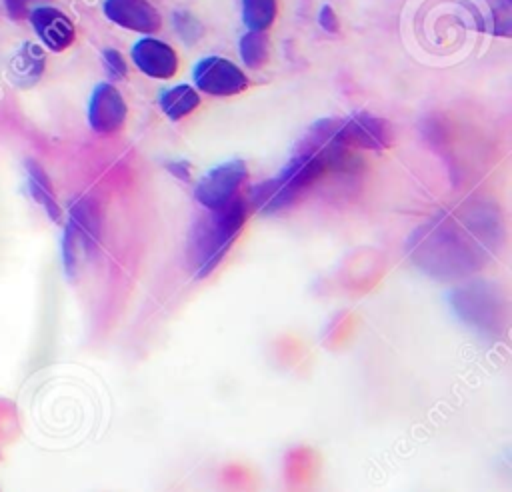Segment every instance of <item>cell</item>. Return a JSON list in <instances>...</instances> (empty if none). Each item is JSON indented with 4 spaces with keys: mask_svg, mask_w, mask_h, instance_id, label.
I'll use <instances>...</instances> for the list:
<instances>
[{
    "mask_svg": "<svg viewBox=\"0 0 512 492\" xmlns=\"http://www.w3.org/2000/svg\"><path fill=\"white\" fill-rule=\"evenodd\" d=\"M248 206V198L238 196L194 220L188 234V262L196 278L208 276L220 264L248 218Z\"/></svg>",
    "mask_w": 512,
    "mask_h": 492,
    "instance_id": "6da1fadb",
    "label": "cell"
},
{
    "mask_svg": "<svg viewBox=\"0 0 512 492\" xmlns=\"http://www.w3.org/2000/svg\"><path fill=\"white\" fill-rule=\"evenodd\" d=\"M248 178L244 160H228L208 170L196 184L194 196L206 210H218L240 196Z\"/></svg>",
    "mask_w": 512,
    "mask_h": 492,
    "instance_id": "7a4b0ae2",
    "label": "cell"
},
{
    "mask_svg": "<svg viewBox=\"0 0 512 492\" xmlns=\"http://www.w3.org/2000/svg\"><path fill=\"white\" fill-rule=\"evenodd\" d=\"M194 84L210 96H234L248 88V78L230 60L208 56L196 64Z\"/></svg>",
    "mask_w": 512,
    "mask_h": 492,
    "instance_id": "3957f363",
    "label": "cell"
},
{
    "mask_svg": "<svg viewBox=\"0 0 512 492\" xmlns=\"http://www.w3.org/2000/svg\"><path fill=\"white\" fill-rule=\"evenodd\" d=\"M338 140L348 148L362 150H384L392 144V128L386 120L376 118L366 112L338 118Z\"/></svg>",
    "mask_w": 512,
    "mask_h": 492,
    "instance_id": "277c9868",
    "label": "cell"
},
{
    "mask_svg": "<svg viewBox=\"0 0 512 492\" xmlns=\"http://www.w3.org/2000/svg\"><path fill=\"white\" fill-rule=\"evenodd\" d=\"M126 102L120 92L108 84L100 82L88 102V122L98 134H112L120 130L126 122Z\"/></svg>",
    "mask_w": 512,
    "mask_h": 492,
    "instance_id": "5b68a950",
    "label": "cell"
},
{
    "mask_svg": "<svg viewBox=\"0 0 512 492\" xmlns=\"http://www.w3.org/2000/svg\"><path fill=\"white\" fill-rule=\"evenodd\" d=\"M132 60L140 72L150 78H172L178 70V54L158 38H142L132 48Z\"/></svg>",
    "mask_w": 512,
    "mask_h": 492,
    "instance_id": "8992f818",
    "label": "cell"
},
{
    "mask_svg": "<svg viewBox=\"0 0 512 492\" xmlns=\"http://www.w3.org/2000/svg\"><path fill=\"white\" fill-rule=\"evenodd\" d=\"M104 14L114 24L150 34L160 28V14L148 0H106L104 2Z\"/></svg>",
    "mask_w": 512,
    "mask_h": 492,
    "instance_id": "52a82bcc",
    "label": "cell"
},
{
    "mask_svg": "<svg viewBox=\"0 0 512 492\" xmlns=\"http://www.w3.org/2000/svg\"><path fill=\"white\" fill-rule=\"evenodd\" d=\"M30 22L34 32L46 48L52 52H62L74 42V24L72 20L52 6H38L30 12Z\"/></svg>",
    "mask_w": 512,
    "mask_h": 492,
    "instance_id": "ba28073f",
    "label": "cell"
},
{
    "mask_svg": "<svg viewBox=\"0 0 512 492\" xmlns=\"http://www.w3.org/2000/svg\"><path fill=\"white\" fill-rule=\"evenodd\" d=\"M74 236L78 238V244L90 252L98 244L100 238V214L96 208V202L92 198H78L70 206V218L66 222Z\"/></svg>",
    "mask_w": 512,
    "mask_h": 492,
    "instance_id": "9c48e42d",
    "label": "cell"
},
{
    "mask_svg": "<svg viewBox=\"0 0 512 492\" xmlns=\"http://www.w3.org/2000/svg\"><path fill=\"white\" fill-rule=\"evenodd\" d=\"M44 64L46 60L42 48L34 42H24L10 62V78L18 86H32L42 78Z\"/></svg>",
    "mask_w": 512,
    "mask_h": 492,
    "instance_id": "30bf717a",
    "label": "cell"
},
{
    "mask_svg": "<svg viewBox=\"0 0 512 492\" xmlns=\"http://www.w3.org/2000/svg\"><path fill=\"white\" fill-rule=\"evenodd\" d=\"M24 168H26V182H28V190H30L32 198L44 208V212L48 214L50 220L58 222L62 218V210L56 202V194H54V188H52V182H50L48 174L34 160H26Z\"/></svg>",
    "mask_w": 512,
    "mask_h": 492,
    "instance_id": "8fae6325",
    "label": "cell"
},
{
    "mask_svg": "<svg viewBox=\"0 0 512 492\" xmlns=\"http://www.w3.org/2000/svg\"><path fill=\"white\" fill-rule=\"evenodd\" d=\"M158 104H160V110L170 120H182L184 116L192 114L200 106V96L192 86L178 84L160 92Z\"/></svg>",
    "mask_w": 512,
    "mask_h": 492,
    "instance_id": "7c38bea8",
    "label": "cell"
},
{
    "mask_svg": "<svg viewBox=\"0 0 512 492\" xmlns=\"http://www.w3.org/2000/svg\"><path fill=\"white\" fill-rule=\"evenodd\" d=\"M318 456L308 448H296L286 456V478L292 486H306L314 482Z\"/></svg>",
    "mask_w": 512,
    "mask_h": 492,
    "instance_id": "4fadbf2b",
    "label": "cell"
},
{
    "mask_svg": "<svg viewBox=\"0 0 512 492\" xmlns=\"http://www.w3.org/2000/svg\"><path fill=\"white\" fill-rule=\"evenodd\" d=\"M238 50H240V56H242V62L256 70V68H262L268 58H270V42H268V36L266 32H256V30H248L240 42H238Z\"/></svg>",
    "mask_w": 512,
    "mask_h": 492,
    "instance_id": "5bb4252c",
    "label": "cell"
},
{
    "mask_svg": "<svg viewBox=\"0 0 512 492\" xmlns=\"http://www.w3.org/2000/svg\"><path fill=\"white\" fill-rule=\"evenodd\" d=\"M242 18L248 30L266 32L276 18V0H242Z\"/></svg>",
    "mask_w": 512,
    "mask_h": 492,
    "instance_id": "9a60e30c",
    "label": "cell"
},
{
    "mask_svg": "<svg viewBox=\"0 0 512 492\" xmlns=\"http://www.w3.org/2000/svg\"><path fill=\"white\" fill-rule=\"evenodd\" d=\"M492 22H494V34L508 38L512 34V0H486Z\"/></svg>",
    "mask_w": 512,
    "mask_h": 492,
    "instance_id": "2e32d148",
    "label": "cell"
},
{
    "mask_svg": "<svg viewBox=\"0 0 512 492\" xmlns=\"http://www.w3.org/2000/svg\"><path fill=\"white\" fill-rule=\"evenodd\" d=\"M78 238L74 236V232L70 230V226L64 228V236H62V262H64V270L68 278H74L76 274V266H78Z\"/></svg>",
    "mask_w": 512,
    "mask_h": 492,
    "instance_id": "e0dca14e",
    "label": "cell"
},
{
    "mask_svg": "<svg viewBox=\"0 0 512 492\" xmlns=\"http://www.w3.org/2000/svg\"><path fill=\"white\" fill-rule=\"evenodd\" d=\"M102 60H104V66H106V70L110 72L112 78H124L126 62H124V58H122V54L118 50H114V48L104 50Z\"/></svg>",
    "mask_w": 512,
    "mask_h": 492,
    "instance_id": "ac0fdd59",
    "label": "cell"
},
{
    "mask_svg": "<svg viewBox=\"0 0 512 492\" xmlns=\"http://www.w3.org/2000/svg\"><path fill=\"white\" fill-rule=\"evenodd\" d=\"M318 22H320V26H322L324 30H328V32H336V30H338V18H336V14L332 12V8H330L328 4H324V6L320 8Z\"/></svg>",
    "mask_w": 512,
    "mask_h": 492,
    "instance_id": "d6986e66",
    "label": "cell"
},
{
    "mask_svg": "<svg viewBox=\"0 0 512 492\" xmlns=\"http://www.w3.org/2000/svg\"><path fill=\"white\" fill-rule=\"evenodd\" d=\"M26 2H28V0H4V6H6L8 16L14 18V20L24 18V16H26Z\"/></svg>",
    "mask_w": 512,
    "mask_h": 492,
    "instance_id": "ffe728a7",
    "label": "cell"
},
{
    "mask_svg": "<svg viewBox=\"0 0 512 492\" xmlns=\"http://www.w3.org/2000/svg\"><path fill=\"white\" fill-rule=\"evenodd\" d=\"M168 172L174 174L176 178L188 182L190 180V164L186 160H178V162H170L168 164Z\"/></svg>",
    "mask_w": 512,
    "mask_h": 492,
    "instance_id": "44dd1931",
    "label": "cell"
}]
</instances>
